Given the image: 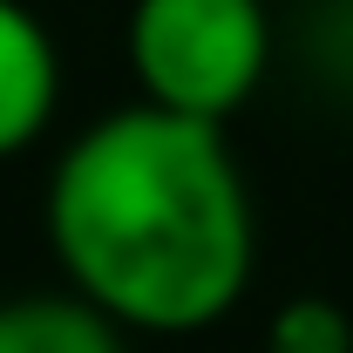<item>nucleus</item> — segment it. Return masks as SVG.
<instances>
[{
  "label": "nucleus",
  "mask_w": 353,
  "mask_h": 353,
  "mask_svg": "<svg viewBox=\"0 0 353 353\" xmlns=\"http://www.w3.org/2000/svg\"><path fill=\"white\" fill-rule=\"evenodd\" d=\"M48 245L109 326L204 333L252 285L259 218L218 123L136 102L54 157Z\"/></svg>",
  "instance_id": "obj_1"
},
{
  "label": "nucleus",
  "mask_w": 353,
  "mask_h": 353,
  "mask_svg": "<svg viewBox=\"0 0 353 353\" xmlns=\"http://www.w3.org/2000/svg\"><path fill=\"white\" fill-rule=\"evenodd\" d=\"M123 48L150 109L224 130L272 68V14L265 0H136Z\"/></svg>",
  "instance_id": "obj_2"
},
{
  "label": "nucleus",
  "mask_w": 353,
  "mask_h": 353,
  "mask_svg": "<svg viewBox=\"0 0 353 353\" xmlns=\"http://www.w3.org/2000/svg\"><path fill=\"white\" fill-rule=\"evenodd\" d=\"M61 102V54L41 14L0 0V163L34 150Z\"/></svg>",
  "instance_id": "obj_3"
},
{
  "label": "nucleus",
  "mask_w": 353,
  "mask_h": 353,
  "mask_svg": "<svg viewBox=\"0 0 353 353\" xmlns=\"http://www.w3.org/2000/svg\"><path fill=\"white\" fill-rule=\"evenodd\" d=\"M0 353H123V326L75 292H21L0 299Z\"/></svg>",
  "instance_id": "obj_4"
},
{
  "label": "nucleus",
  "mask_w": 353,
  "mask_h": 353,
  "mask_svg": "<svg viewBox=\"0 0 353 353\" xmlns=\"http://www.w3.org/2000/svg\"><path fill=\"white\" fill-rule=\"evenodd\" d=\"M265 353H353V312L340 299L299 292L272 312L265 326Z\"/></svg>",
  "instance_id": "obj_5"
}]
</instances>
